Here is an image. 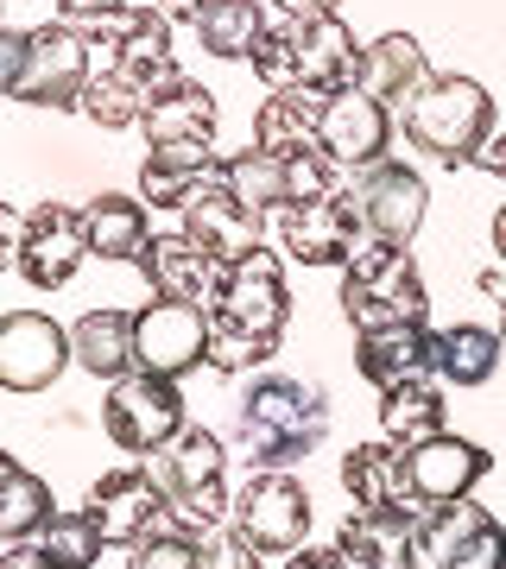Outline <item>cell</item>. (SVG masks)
<instances>
[{"mask_svg": "<svg viewBox=\"0 0 506 569\" xmlns=\"http://www.w3.org/2000/svg\"><path fill=\"white\" fill-rule=\"evenodd\" d=\"M348 569H355V563H348Z\"/></svg>", "mask_w": 506, "mask_h": 569, "instance_id": "7dc6e473", "label": "cell"}, {"mask_svg": "<svg viewBox=\"0 0 506 569\" xmlns=\"http://www.w3.org/2000/svg\"><path fill=\"white\" fill-rule=\"evenodd\" d=\"M140 367L165 373V380H183L190 367H209V310L171 305V298L140 310Z\"/></svg>", "mask_w": 506, "mask_h": 569, "instance_id": "9a60e30c", "label": "cell"}, {"mask_svg": "<svg viewBox=\"0 0 506 569\" xmlns=\"http://www.w3.org/2000/svg\"><path fill=\"white\" fill-rule=\"evenodd\" d=\"M96 39L63 20L0 32V82L26 108H82V89L96 82Z\"/></svg>", "mask_w": 506, "mask_h": 569, "instance_id": "3957f363", "label": "cell"}, {"mask_svg": "<svg viewBox=\"0 0 506 569\" xmlns=\"http://www.w3.org/2000/svg\"><path fill=\"white\" fill-rule=\"evenodd\" d=\"M500 336H506V305H500Z\"/></svg>", "mask_w": 506, "mask_h": 569, "instance_id": "bcb514c9", "label": "cell"}, {"mask_svg": "<svg viewBox=\"0 0 506 569\" xmlns=\"http://www.w3.org/2000/svg\"><path fill=\"white\" fill-rule=\"evenodd\" d=\"M82 222H89V253H96V260H140L146 241H152L146 197H115V190H101V197L82 203Z\"/></svg>", "mask_w": 506, "mask_h": 569, "instance_id": "f1b7e54d", "label": "cell"}, {"mask_svg": "<svg viewBox=\"0 0 506 569\" xmlns=\"http://www.w3.org/2000/svg\"><path fill=\"white\" fill-rule=\"evenodd\" d=\"M272 32V20H266V0H209L197 13V39L209 58L222 63H254V51H260V39Z\"/></svg>", "mask_w": 506, "mask_h": 569, "instance_id": "f546056e", "label": "cell"}, {"mask_svg": "<svg viewBox=\"0 0 506 569\" xmlns=\"http://www.w3.org/2000/svg\"><path fill=\"white\" fill-rule=\"evenodd\" d=\"M430 310V291H425V272L418 260L393 241H374L361 247L343 272V317L355 323V336L367 329H399V323H425Z\"/></svg>", "mask_w": 506, "mask_h": 569, "instance_id": "8992f818", "label": "cell"}, {"mask_svg": "<svg viewBox=\"0 0 506 569\" xmlns=\"http://www.w3.org/2000/svg\"><path fill=\"white\" fill-rule=\"evenodd\" d=\"M127 0H58V20L77 26V32H101L108 20H121Z\"/></svg>", "mask_w": 506, "mask_h": 569, "instance_id": "f35d334b", "label": "cell"}, {"mask_svg": "<svg viewBox=\"0 0 506 569\" xmlns=\"http://www.w3.org/2000/svg\"><path fill=\"white\" fill-rule=\"evenodd\" d=\"M291 323V291H285L279 253L254 247L247 260L222 272V291L209 305V367L216 373H254L279 355V336Z\"/></svg>", "mask_w": 506, "mask_h": 569, "instance_id": "6da1fadb", "label": "cell"}, {"mask_svg": "<svg viewBox=\"0 0 506 569\" xmlns=\"http://www.w3.org/2000/svg\"><path fill=\"white\" fill-rule=\"evenodd\" d=\"M171 26L178 20H171L165 7H127L121 20H108L101 32H89V39H96V63L127 70V77L159 102L165 89H178L183 82L178 58H171Z\"/></svg>", "mask_w": 506, "mask_h": 569, "instance_id": "30bf717a", "label": "cell"}, {"mask_svg": "<svg viewBox=\"0 0 506 569\" xmlns=\"http://www.w3.org/2000/svg\"><path fill=\"white\" fill-rule=\"evenodd\" d=\"M355 228H361V216L343 190L317 197V203L279 209V241L298 266H348L355 260Z\"/></svg>", "mask_w": 506, "mask_h": 569, "instance_id": "2e32d148", "label": "cell"}, {"mask_svg": "<svg viewBox=\"0 0 506 569\" xmlns=\"http://www.w3.org/2000/svg\"><path fill=\"white\" fill-rule=\"evenodd\" d=\"M39 545L51 550L63 569H89L108 538H101V526L89 519V507H77V512H51V526L39 531Z\"/></svg>", "mask_w": 506, "mask_h": 569, "instance_id": "d590c367", "label": "cell"}, {"mask_svg": "<svg viewBox=\"0 0 506 569\" xmlns=\"http://www.w3.org/2000/svg\"><path fill=\"white\" fill-rule=\"evenodd\" d=\"M279 7L291 13V20H317V13H336L343 0H279Z\"/></svg>", "mask_w": 506, "mask_h": 569, "instance_id": "7bdbcfd3", "label": "cell"}, {"mask_svg": "<svg viewBox=\"0 0 506 569\" xmlns=\"http://www.w3.org/2000/svg\"><path fill=\"white\" fill-rule=\"evenodd\" d=\"M494 253H500V260H506V203L494 209Z\"/></svg>", "mask_w": 506, "mask_h": 569, "instance_id": "f6af8a7d", "label": "cell"}, {"mask_svg": "<svg viewBox=\"0 0 506 569\" xmlns=\"http://www.w3.org/2000/svg\"><path fill=\"white\" fill-rule=\"evenodd\" d=\"M285 569H348V557L343 550H310L304 545V550H291V563Z\"/></svg>", "mask_w": 506, "mask_h": 569, "instance_id": "60d3db41", "label": "cell"}, {"mask_svg": "<svg viewBox=\"0 0 506 569\" xmlns=\"http://www.w3.org/2000/svg\"><path fill=\"white\" fill-rule=\"evenodd\" d=\"M425 82H430L425 44L411 39V32H380V39L361 51V89L380 96V102H411Z\"/></svg>", "mask_w": 506, "mask_h": 569, "instance_id": "83f0119b", "label": "cell"}, {"mask_svg": "<svg viewBox=\"0 0 506 569\" xmlns=\"http://www.w3.org/2000/svg\"><path fill=\"white\" fill-rule=\"evenodd\" d=\"M500 133V114H494V96L487 82L475 77H430L411 102H405V140L430 152L437 164H475L487 152V140Z\"/></svg>", "mask_w": 506, "mask_h": 569, "instance_id": "5b68a950", "label": "cell"}, {"mask_svg": "<svg viewBox=\"0 0 506 569\" xmlns=\"http://www.w3.org/2000/svg\"><path fill=\"white\" fill-rule=\"evenodd\" d=\"M361 51L355 32H348L343 13H317V20H291L285 13L272 32L254 51V77L266 89H324V96H343L361 82Z\"/></svg>", "mask_w": 506, "mask_h": 569, "instance_id": "277c9868", "label": "cell"}, {"mask_svg": "<svg viewBox=\"0 0 506 569\" xmlns=\"http://www.w3.org/2000/svg\"><path fill=\"white\" fill-rule=\"evenodd\" d=\"M146 468H152V481L165 488V500H178V493H197V488H209V481H222L228 449H222L216 430L183 425L171 443H159L152 456H146Z\"/></svg>", "mask_w": 506, "mask_h": 569, "instance_id": "d4e9b609", "label": "cell"}, {"mask_svg": "<svg viewBox=\"0 0 506 569\" xmlns=\"http://www.w3.org/2000/svg\"><path fill=\"white\" fill-rule=\"evenodd\" d=\"M127 569H202V538L178 531L165 519L159 531H146L140 545H127Z\"/></svg>", "mask_w": 506, "mask_h": 569, "instance_id": "8d00e7d4", "label": "cell"}, {"mask_svg": "<svg viewBox=\"0 0 506 569\" xmlns=\"http://www.w3.org/2000/svg\"><path fill=\"white\" fill-rule=\"evenodd\" d=\"M202 569H260V550L247 545L235 526H216L202 538Z\"/></svg>", "mask_w": 506, "mask_h": 569, "instance_id": "74e56055", "label": "cell"}, {"mask_svg": "<svg viewBox=\"0 0 506 569\" xmlns=\"http://www.w3.org/2000/svg\"><path fill=\"white\" fill-rule=\"evenodd\" d=\"M146 108H152V96H146L140 82L127 77V70H115V63H101L96 82L82 89V121H96L108 127V133H127V127H140L146 121Z\"/></svg>", "mask_w": 506, "mask_h": 569, "instance_id": "e575fe53", "label": "cell"}, {"mask_svg": "<svg viewBox=\"0 0 506 569\" xmlns=\"http://www.w3.org/2000/svg\"><path fill=\"white\" fill-rule=\"evenodd\" d=\"M405 462H411V488H418V507H456V500H468V493L487 481V468H494V456H487L482 443H468V437H430V443L405 449Z\"/></svg>", "mask_w": 506, "mask_h": 569, "instance_id": "d6986e66", "label": "cell"}, {"mask_svg": "<svg viewBox=\"0 0 506 569\" xmlns=\"http://www.w3.org/2000/svg\"><path fill=\"white\" fill-rule=\"evenodd\" d=\"M89 519L101 526V538L108 545H140L146 531L165 526V488L152 481V468H115V475H101L96 488H89Z\"/></svg>", "mask_w": 506, "mask_h": 569, "instance_id": "5bb4252c", "label": "cell"}, {"mask_svg": "<svg viewBox=\"0 0 506 569\" xmlns=\"http://www.w3.org/2000/svg\"><path fill=\"white\" fill-rule=\"evenodd\" d=\"M355 367L374 392H393L405 380H430L437 373V329L399 323V329H367L355 348Z\"/></svg>", "mask_w": 506, "mask_h": 569, "instance_id": "44dd1931", "label": "cell"}, {"mask_svg": "<svg viewBox=\"0 0 506 569\" xmlns=\"http://www.w3.org/2000/svg\"><path fill=\"white\" fill-rule=\"evenodd\" d=\"M380 437L399 449H418L430 437H444V380H405V387L380 392Z\"/></svg>", "mask_w": 506, "mask_h": 569, "instance_id": "1f68e13d", "label": "cell"}, {"mask_svg": "<svg viewBox=\"0 0 506 569\" xmlns=\"http://www.w3.org/2000/svg\"><path fill=\"white\" fill-rule=\"evenodd\" d=\"M51 526V481H39L26 462H0V538L7 545H26Z\"/></svg>", "mask_w": 506, "mask_h": 569, "instance_id": "836d02e7", "label": "cell"}, {"mask_svg": "<svg viewBox=\"0 0 506 569\" xmlns=\"http://www.w3.org/2000/svg\"><path fill=\"white\" fill-rule=\"evenodd\" d=\"M7 247L32 291H63L77 279V266L89 260V222L70 203H39L7 222Z\"/></svg>", "mask_w": 506, "mask_h": 569, "instance_id": "52a82bcc", "label": "cell"}, {"mask_svg": "<svg viewBox=\"0 0 506 569\" xmlns=\"http://www.w3.org/2000/svg\"><path fill=\"white\" fill-rule=\"evenodd\" d=\"M411 538H418V512H348L343 531H336V550H343L355 569H411Z\"/></svg>", "mask_w": 506, "mask_h": 569, "instance_id": "cb8c5ba5", "label": "cell"}, {"mask_svg": "<svg viewBox=\"0 0 506 569\" xmlns=\"http://www.w3.org/2000/svg\"><path fill=\"white\" fill-rule=\"evenodd\" d=\"M329 437V399L298 373H260L235 406V443L254 468H298Z\"/></svg>", "mask_w": 506, "mask_h": 569, "instance_id": "7a4b0ae2", "label": "cell"}, {"mask_svg": "<svg viewBox=\"0 0 506 569\" xmlns=\"http://www.w3.org/2000/svg\"><path fill=\"white\" fill-rule=\"evenodd\" d=\"M70 361H77V342H70V329L51 323L44 310H13V317H0V387L7 392H44Z\"/></svg>", "mask_w": 506, "mask_h": 569, "instance_id": "7c38bea8", "label": "cell"}, {"mask_svg": "<svg viewBox=\"0 0 506 569\" xmlns=\"http://www.w3.org/2000/svg\"><path fill=\"white\" fill-rule=\"evenodd\" d=\"M317 146L336 159V171H355V178H361V171H374V164L386 159V146H393V102L367 96L361 82H355V89H343V96H329Z\"/></svg>", "mask_w": 506, "mask_h": 569, "instance_id": "4fadbf2b", "label": "cell"}, {"mask_svg": "<svg viewBox=\"0 0 506 569\" xmlns=\"http://www.w3.org/2000/svg\"><path fill=\"white\" fill-rule=\"evenodd\" d=\"M324 108H329L324 89H272L254 114V146L279 152V159H298L324 133Z\"/></svg>", "mask_w": 506, "mask_h": 569, "instance_id": "484cf974", "label": "cell"}, {"mask_svg": "<svg viewBox=\"0 0 506 569\" xmlns=\"http://www.w3.org/2000/svg\"><path fill=\"white\" fill-rule=\"evenodd\" d=\"M0 569H63V563H58V557H51L44 545H32V538H26V545H7Z\"/></svg>", "mask_w": 506, "mask_h": 569, "instance_id": "ab89813d", "label": "cell"}, {"mask_svg": "<svg viewBox=\"0 0 506 569\" xmlns=\"http://www.w3.org/2000/svg\"><path fill=\"white\" fill-rule=\"evenodd\" d=\"M209 178H222V159H216L202 140L152 146V152H146V164H140V197L152 209H183Z\"/></svg>", "mask_w": 506, "mask_h": 569, "instance_id": "603a6c76", "label": "cell"}, {"mask_svg": "<svg viewBox=\"0 0 506 569\" xmlns=\"http://www.w3.org/2000/svg\"><path fill=\"white\" fill-rule=\"evenodd\" d=\"M343 488L361 512H425L418 507V488H411V462L393 437L380 443H355L343 456Z\"/></svg>", "mask_w": 506, "mask_h": 569, "instance_id": "ffe728a7", "label": "cell"}, {"mask_svg": "<svg viewBox=\"0 0 506 569\" xmlns=\"http://www.w3.org/2000/svg\"><path fill=\"white\" fill-rule=\"evenodd\" d=\"M70 342H77V367L96 373V380H127L140 367V317L133 310H82L70 323Z\"/></svg>", "mask_w": 506, "mask_h": 569, "instance_id": "7402d4cb", "label": "cell"}, {"mask_svg": "<svg viewBox=\"0 0 506 569\" xmlns=\"http://www.w3.org/2000/svg\"><path fill=\"white\" fill-rule=\"evenodd\" d=\"M475 164H482L487 178H500V183H506V133H494V140H487V152H482Z\"/></svg>", "mask_w": 506, "mask_h": 569, "instance_id": "b9f144b4", "label": "cell"}, {"mask_svg": "<svg viewBox=\"0 0 506 569\" xmlns=\"http://www.w3.org/2000/svg\"><path fill=\"white\" fill-rule=\"evenodd\" d=\"M133 266L146 272V284H152L159 298H171V305H202V310L216 305L222 272H228V266L216 260V253H202L183 228H178V234H152Z\"/></svg>", "mask_w": 506, "mask_h": 569, "instance_id": "ac0fdd59", "label": "cell"}, {"mask_svg": "<svg viewBox=\"0 0 506 569\" xmlns=\"http://www.w3.org/2000/svg\"><path fill=\"white\" fill-rule=\"evenodd\" d=\"M216 121H222V108H216V96L202 89V82H190L183 77L178 89H165L159 102L146 108V121H140V133H146V146H183V140H216Z\"/></svg>", "mask_w": 506, "mask_h": 569, "instance_id": "4316f807", "label": "cell"}, {"mask_svg": "<svg viewBox=\"0 0 506 569\" xmlns=\"http://www.w3.org/2000/svg\"><path fill=\"white\" fill-rule=\"evenodd\" d=\"M222 183L241 197L247 209H260V216H272V209H291V164H285L279 152H266V146L228 152V159H222Z\"/></svg>", "mask_w": 506, "mask_h": 569, "instance_id": "d6a6232c", "label": "cell"}, {"mask_svg": "<svg viewBox=\"0 0 506 569\" xmlns=\"http://www.w3.org/2000/svg\"><path fill=\"white\" fill-rule=\"evenodd\" d=\"M159 7L171 13V20H190V26H197V13L209 7V0H159Z\"/></svg>", "mask_w": 506, "mask_h": 569, "instance_id": "ee69618b", "label": "cell"}, {"mask_svg": "<svg viewBox=\"0 0 506 569\" xmlns=\"http://www.w3.org/2000/svg\"><path fill=\"white\" fill-rule=\"evenodd\" d=\"M101 430H108L127 456H152L159 443H171V437L183 430V392H178V380L146 373V367H133L127 380H108Z\"/></svg>", "mask_w": 506, "mask_h": 569, "instance_id": "9c48e42d", "label": "cell"}, {"mask_svg": "<svg viewBox=\"0 0 506 569\" xmlns=\"http://www.w3.org/2000/svg\"><path fill=\"white\" fill-rule=\"evenodd\" d=\"M355 216L374 241H393V247H411V234L425 228V209H430V190L425 178L411 171L405 159H380L374 171L355 178Z\"/></svg>", "mask_w": 506, "mask_h": 569, "instance_id": "8fae6325", "label": "cell"}, {"mask_svg": "<svg viewBox=\"0 0 506 569\" xmlns=\"http://www.w3.org/2000/svg\"><path fill=\"white\" fill-rule=\"evenodd\" d=\"M228 526L260 557H291V550H304V531H310V493L291 468H254L247 488L235 493Z\"/></svg>", "mask_w": 506, "mask_h": 569, "instance_id": "ba28073f", "label": "cell"}, {"mask_svg": "<svg viewBox=\"0 0 506 569\" xmlns=\"http://www.w3.org/2000/svg\"><path fill=\"white\" fill-rule=\"evenodd\" d=\"M178 216H183V234H190V241H197L202 253H216L222 266L247 260V253L260 247V222H266L260 209H247L222 178L202 183V190L178 209Z\"/></svg>", "mask_w": 506, "mask_h": 569, "instance_id": "e0dca14e", "label": "cell"}, {"mask_svg": "<svg viewBox=\"0 0 506 569\" xmlns=\"http://www.w3.org/2000/svg\"><path fill=\"white\" fill-rule=\"evenodd\" d=\"M500 348H506L500 329H482V323L437 329V380L456 387V392L487 387V380H494V367H500Z\"/></svg>", "mask_w": 506, "mask_h": 569, "instance_id": "4dcf8cb0", "label": "cell"}]
</instances>
